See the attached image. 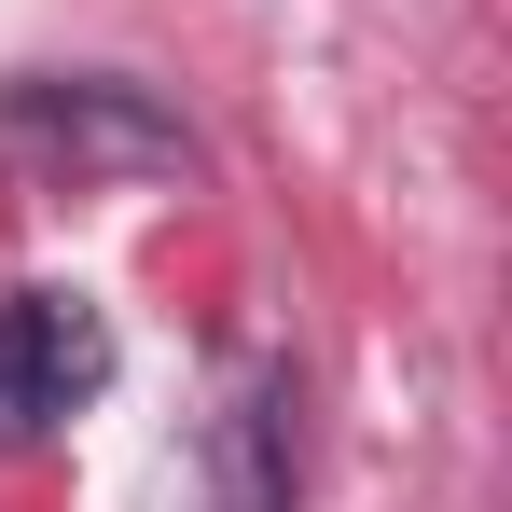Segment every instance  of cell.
Instances as JSON below:
<instances>
[{"mask_svg":"<svg viewBox=\"0 0 512 512\" xmlns=\"http://www.w3.org/2000/svg\"><path fill=\"white\" fill-rule=\"evenodd\" d=\"M180 167H194V125L111 70H28L0 97V180H28V194H125V180H180Z\"/></svg>","mask_w":512,"mask_h":512,"instance_id":"1","label":"cell"},{"mask_svg":"<svg viewBox=\"0 0 512 512\" xmlns=\"http://www.w3.org/2000/svg\"><path fill=\"white\" fill-rule=\"evenodd\" d=\"M305 402H291V360H236L222 402L194 429V457L167 471V512H291V471H305Z\"/></svg>","mask_w":512,"mask_h":512,"instance_id":"2","label":"cell"},{"mask_svg":"<svg viewBox=\"0 0 512 512\" xmlns=\"http://www.w3.org/2000/svg\"><path fill=\"white\" fill-rule=\"evenodd\" d=\"M111 388V319L84 291H0V443H56Z\"/></svg>","mask_w":512,"mask_h":512,"instance_id":"3","label":"cell"}]
</instances>
